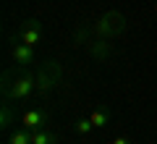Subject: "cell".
I'll return each mask as SVG.
<instances>
[{
	"label": "cell",
	"instance_id": "1",
	"mask_svg": "<svg viewBox=\"0 0 157 144\" xmlns=\"http://www.w3.org/2000/svg\"><path fill=\"white\" fill-rule=\"evenodd\" d=\"M34 92H37V76H32V73L16 76L13 81L6 84V102H11V100H29Z\"/></svg>",
	"mask_w": 157,
	"mask_h": 144
},
{
	"label": "cell",
	"instance_id": "2",
	"mask_svg": "<svg viewBox=\"0 0 157 144\" xmlns=\"http://www.w3.org/2000/svg\"><path fill=\"white\" fill-rule=\"evenodd\" d=\"M47 113L42 107H29L26 113L21 115V126L29 128V131H39V128H47Z\"/></svg>",
	"mask_w": 157,
	"mask_h": 144
},
{
	"label": "cell",
	"instance_id": "3",
	"mask_svg": "<svg viewBox=\"0 0 157 144\" xmlns=\"http://www.w3.org/2000/svg\"><path fill=\"white\" fill-rule=\"evenodd\" d=\"M52 87H58V71L55 66H47L37 73V94H47Z\"/></svg>",
	"mask_w": 157,
	"mask_h": 144
},
{
	"label": "cell",
	"instance_id": "4",
	"mask_svg": "<svg viewBox=\"0 0 157 144\" xmlns=\"http://www.w3.org/2000/svg\"><path fill=\"white\" fill-rule=\"evenodd\" d=\"M11 60L16 63V66H29V63H34V47H29V45H24L21 39H18L16 45H11Z\"/></svg>",
	"mask_w": 157,
	"mask_h": 144
},
{
	"label": "cell",
	"instance_id": "5",
	"mask_svg": "<svg viewBox=\"0 0 157 144\" xmlns=\"http://www.w3.org/2000/svg\"><path fill=\"white\" fill-rule=\"evenodd\" d=\"M18 39H21L24 45H29V47L39 45V42H42V24L34 21V18H32V21H26V24H24V29H21V37H18Z\"/></svg>",
	"mask_w": 157,
	"mask_h": 144
},
{
	"label": "cell",
	"instance_id": "6",
	"mask_svg": "<svg viewBox=\"0 0 157 144\" xmlns=\"http://www.w3.org/2000/svg\"><path fill=\"white\" fill-rule=\"evenodd\" d=\"M89 121L94 123V128H105L107 123H110V110H107L105 105H100V107H94V110L89 113Z\"/></svg>",
	"mask_w": 157,
	"mask_h": 144
},
{
	"label": "cell",
	"instance_id": "7",
	"mask_svg": "<svg viewBox=\"0 0 157 144\" xmlns=\"http://www.w3.org/2000/svg\"><path fill=\"white\" fill-rule=\"evenodd\" d=\"M32 144H58V134H52L50 128L32 131Z\"/></svg>",
	"mask_w": 157,
	"mask_h": 144
},
{
	"label": "cell",
	"instance_id": "8",
	"mask_svg": "<svg viewBox=\"0 0 157 144\" xmlns=\"http://www.w3.org/2000/svg\"><path fill=\"white\" fill-rule=\"evenodd\" d=\"M8 144H32V131L29 128H16V131L8 134Z\"/></svg>",
	"mask_w": 157,
	"mask_h": 144
},
{
	"label": "cell",
	"instance_id": "9",
	"mask_svg": "<svg viewBox=\"0 0 157 144\" xmlns=\"http://www.w3.org/2000/svg\"><path fill=\"white\" fill-rule=\"evenodd\" d=\"M76 131L81 134V136H89V134L94 131V123H92L89 118H81V121H76Z\"/></svg>",
	"mask_w": 157,
	"mask_h": 144
},
{
	"label": "cell",
	"instance_id": "10",
	"mask_svg": "<svg viewBox=\"0 0 157 144\" xmlns=\"http://www.w3.org/2000/svg\"><path fill=\"white\" fill-rule=\"evenodd\" d=\"M0 123H3V128H8V123H11V105H3V115H0Z\"/></svg>",
	"mask_w": 157,
	"mask_h": 144
},
{
	"label": "cell",
	"instance_id": "11",
	"mask_svg": "<svg viewBox=\"0 0 157 144\" xmlns=\"http://www.w3.org/2000/svg\"><path fill=\"white\" fill-rule=\"evenodd\" d=\"M110 144H134V142H131L128 136H115V139H113Z\"/></svg>",
	"mask_w": 157,
	"mask_h": 144
},
{
	"label": "cell",
	"instance_id": "12",
	"mask_svg": "<svg viewBox=\"0 0 157 144\" xmlns=\"http://www.w3.org/2000/svg\"><path fill=\"white\" fill-rule=\"evenodd\" d=\"M155 13H157V0H155Z\"/></svg>",
	"mask_w": 157,
	"mask_h": 144
},
{
	"label": "cell",
	"instance_id": "13",
	"mask_svg": "<svg viewBox=\"0 0 157 144\" xmlns=\"http://www.w3.org/2000/svg\"><path fill=\"white\" fill-rule=\"evenodd\" d=\"M155 50H157V42H155Z\"/></svg>",
	"mask_w": 157,
	"mask_h": 144
}]
</instances>
